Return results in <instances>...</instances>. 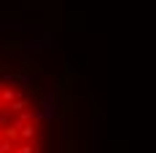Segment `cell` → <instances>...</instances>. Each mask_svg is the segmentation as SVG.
Instances as JSON below:
<instances>
[{
  "label": "cell",
  "instance_id": "obj_1",
  "mask_svg": "<svg viewBox=\"0 0 156 153\" xmlns=\"http://www.w3.org/2000/svg\"><path fill=\"white\" fill-rule=\"evenodd\" d=\"M22 110L24 107L14 102V94L0 86V153H27L24 148H19V142L30 134V129H24L16 118V113Z\"/></svg>",
  "mask_w": 156,
  "mask_h": 153
}]
</instances>
